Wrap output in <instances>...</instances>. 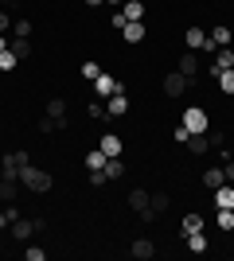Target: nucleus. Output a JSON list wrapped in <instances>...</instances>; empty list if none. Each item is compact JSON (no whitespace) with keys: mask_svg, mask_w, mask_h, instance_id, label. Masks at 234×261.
<instances>
[{"mask_svg":"<svg viewBox=\"0 0 234 261\" xmlns=\"http://www.w3.org/2000/svg\"><path fill=\"white\" fill-rule=\"evenodd\" d=\"M0 230H8V215L4 211H0Z\"/></svg>","mask_w":234,"mask_h":261,"instance_id":"4c0bfd02","label":"nucleus"},{"mask_svg":"<svg viewBox=\"0 0 234 261\" xmlns=\"http://www.w3.org/2000/svg\"><path fill=\"white\" fill-rule=\"evenodd\" d=\"M215 207H234V187H215Z\"/></svg>","mask_w":234,"mask_h":261,"instance_id":"412c9836","label":"nucleus"},{"mask_svg":"<svg viewBox=\"0 0 234 261\" xmlns=\"http://www.w3.org/2000/svg\"><path fill=\"white\" fill-rule=\"evenodd\" d=\"M179 74L188 78L191 86H199V82H203V78H199V55H195V51H184V55H179Z\"/></svg>","mask_w":234,"mask_h":261,"instance_id":"20e7f679","label":"nucleus"},{"mask_svg":"<svg viewBox=\"0 0 234 261\" xmlns=\"http://www.w3.org/2000/svg\"><path fill=\"white\" fill-rule=\"evenodd\" d=\"M4 47H8V35H0V51H4Z\"/></svg>","mask_w":234,"mask_h":261,"instance_id":"58836bf2","label":"nucleus"},{"mask_svg":"<svg viewBox=\"0 0 234 261\" xmlns=\"http://www.w3.org/2000/svg\"><path fill=\"white\" fill-rule=\"evenodd\" d=\"M86 113H90L94 121H101V117H106V106H101V101H90V109H86Z\"/></svg>","mask_w":234,"mask_h":261,"instance_id":"473e14b6","label":"nucleus"},{"mask_svg":"<svg viewBox=\"0 0 234 261\" xmlns=\"http://www.w3.org/2000/svg\"><path fill=\"white\" fill-rule=\"evenodd\" d=\"M98 74H101V66H98V63H82V78H86V82H94Z\"/></svg>","mask_w":234,"mask_h":261,"instance_id":"c756f323","label":"nucleus"},{"mask_svg":"<svg viewBox=\"0 0 234 261\" xmlns=\"http://www.w3.org/2000/svg\"><path fill=\"white\" fill-rule=\"evenodd\" d=\"M188 250H191V253H207V238H203V230L188 234Z\"/></svg>","mask_w":234,"mask_h":261,"instance_id":"5701e85b","label":"nucleus"},{"mask_svg":"<svg viewBox=\"0 0 234 261\" xmlns=\"http://www.w3.org/2000/svg\"><path fill=\"white\" fill-rule=\"evenodd\" d=\"M195 230H203V215H184V234H195Z\"/></svg>","mask_w":234,"mask_h":261,"instance_id":"bb28decb","label":"nucleus"},{"mask_svg":"<svg viewBox=\"0 0 234 261\" xmlns=\"http://www.w3.org/2000/svg\"><path fill=\"white\" fill-rule=\"evenodd\" d=\"M121 12H125V20H145V0H125Z\"/></svg>","mask_w":234,"mask_h":261,"instance_id":"6ab92c4d","label":"nucleus"},{"mask_svg":"<svg viewBox=\"0 0 234 261\" xmlns=\"http://www.w3.org/2000/svg\"><path fill=\"white\" fill-rule=\"evenodd\" d=\"M23 257H28V261H43L47 250H43V246H28V250H23Z\"/></svg>","mask_w":234,"mask_h":261,"instance_id":"7c9ffc66","label":"nucleus"},{"mask_svg":"<svg viewBox=\"0 0 234 261\" xmlns=\"http://www.w3.org/2000/svg\"><path fill=\"white\" fill-rule=\"evenodd\" d=\"M223 175H226V184H234V160H223Z\"/></svg>","mask_w":234,"mask_h":261,"instance_id":"c9c22d12","label":"nucleus"},{"mask_svg":"<svg viewBox=\"0 0 234 261\" xmlns=\"http://www.w3.org/2000/svg\"><path fill=\"white\" fill-rule=\"evenodd\" d=\"M8 234L16 242H28L35 234V222H32V218H12V222H8Z\"/></svg>","mask_w":234,"mask_h":261,"instance_id":"0eeeda50","label":"nucleus"},{"mask_svg":"<svg viewBox=\"0 0 234 261\" xmlns=\"http://www.w3.org/2000/svg\"><path fill=\"white\" fill-rule=\"evenodd\" d=\"M20 184L28 187V191H35V195H47V191L55 187V179H51V172H43V168L23 164V168H20Z\"/></svg>","mask_w":234,"mask_h":261,"instance_id":"f257e3e1","label":"nucleus"},{"mask_svg":"<svg viewBox=\"0 0 234 261\" xmlns=\"http://www.w3.org/2000/svg\"><path fill=\"white\" fill-rule=\"evenodd\" d=\"M86 168L90 172H101V168H106V152H101V148H90L86 152Z\"/></svg>","mask_w":234,"mask_h":261,"instance_id":"4be33fe9","label":"nucleus"},{"mask_svg":"<svg viewBox=\"0 0 234 261\" xmlns=\"http://www.w3.org/2000/svg\"><path fill=\"white\" fill-rule=\"evenodd\" d=\"M101 172H106V179H121V175H125L121 156H106V168H101Z\"/></svg>","mask_w":234,"mask_h":261,"instance_id":"a211bd4d","label":"nucleus"},{"mask_svg":"<svg viewBox=\"0 0 234 261\" xmlns=\"http://www.w3.org/2000/svg\"><path fill=\"white\" fill-rule=\"evenodd\" d=\"M226 184V175H223V168H207V172H203V187H223Z\"/></svg>","mask_w":234,"mask_h":261,"instance_id":"aec40b11","label":"nucleus"},{"mask_svg":"<svg viewBox=\"0 0 234 261\" xmlns=\"http://www.w3.org/2000/svg\"><path fill=\"white\" fill-rule=\"evenodd\" d=\"M55 129H59V125H55V121H51V117L43 113V117H39V133H55Z\"/></svg>","mask_w":234,"mask_h":261,"instance_id":"f704fd0d","label":"nucleus"},{"mask_svg":"<svg viewBox=\"0 0 234 261\" xmlns=\"http://www.w3.org/2000/svg\"><path fill=\"white\" fill-rule=\"evenodd\" d=\"M172 137H176V144H188L191 133H188V125H176V133H172Z\"/></svg>","mask_w":234,"mask_h":261,"instance_id":"72a5a7b5","label":"nucleus"},{"mask_svg":"<svg viewBox=\"0 0 234 261\" xmlns=\"http://www.w3.org/2000/svg\"><path fill=\"white\" fill-rule=\"evenodd\" d=\"M86 4H90V8H98V4H106V0H86Z\"/></svg>","mask_w":234,"mask_h":261,"instance_id":"ea45409f","label":"nucleus"},{"mask_svg":"<svg viewBox=\"0 0 234 261\" xmlns=\"http://www.w3.org/2000/svg\"><path fill=\"white\" fill-rule=\"evenodd\" d=\"M148 199H152V195H148L145 187H133V191H129V199H125V203H129V207H133L137 215H141V211H148Z\"/></svg>","mask_w":234,"mask_h":261,"instance_id":"2eb2a0df","label":"nucleus"},{"mask_svg":"<svg viewBox=\"0 0 234 261\" xmlns=\"http://www.w3.org/2000/svg\"><path fill=\"white\" fill-rule=\"evenodd\" d=\"M98 148H101L106 156H121V148H125V144H121V137H117V133H106V137L98 141Z\"/></svg>","mask_w":234,"mask_h":261,"instance_id":"ddd939ff","label":"nucleus"},{"mask_svg":"<svg viewBox=\"0 0 234 261\" xmlns=\"http://www.w3.org/2000/svg\"><path fill=\"white\" fill-rule=\"evenodd\" d=\"M230 106H234V94H230Z\"/></svg>","mask_w":234,"mask_h":261,"instance_id":"37998d69","label":"nucleus"},{"mask_svg":"<svg viewBox=\"0 0 234 261\" xmlns=\"http://www.w3.org/2000/svg\"><path fill=\"white\" fill-rule=\"evenodd\" d=\"M160 90H164V98H184V94L191 90V82H188L184 74H179V70H172V74H164Z\"/></svg>","mask_w":234,"mask_h":261,"instance_id":"7ed1b4c3","label":"nucleus"},{"mask_svg":"<svg viewBox=\"0 0 234 261\" xmlns=\"http://www.w3.org/2000/svg\"><path fill=\"white\" fill-rule=\"evenodd\" d=\"M8 51L16 55L20 63H28V59H32V43H28V39H20V35H12V39H8Z\"/></svg>","mask_w":234,"mask_h":261,"instance_id":"4468645a","label":"nucleus"},{"mask_svg":"<svg viewBox=\"0 0 234 261\" xmlns=\"http://www.w3.org/2000/svg\"><path fill=\"white\" fill-rule=\"evenodd\" d=\"M110 23H113V32H125V23H129V20H125L121 8H113V20H110Z\"/></svg>","mask_w":234,"mask_h":261,"instance_id":"2f4dec72","label":"nucleus"},{"mask_svg":"<svg viewBox=\"0 0 234 261\" xmlns=\"http://www.w3.org/2000/svg\"><path fill=\"white\" fill-rule=\"evenodd\" d=\"M125 113H129V98H125V94L106 98V117H125Z\"/></svg>","mask_w":234,"mask_h":261,"instance_id":"1a4fd4ad","label":"nucleus"},{"mask_svg":"<svg viewBox=\"0 0 234 261\" xmlns=\"http://www.w3.org/2000/svg\"><path fill=\"white\" fill-rule=\"evenodd\" d=\"M0 8H4V4H0Z\"/></svg>","mask_w":234,"mask_h":261,"instance_id":"c03bdc74","label":"nucleus"},{"mask_svg":"<svg viewBox=\"0 0 234 261\" xmlns=\"http://www.w3.org/2000/svg\"><path fill=\"white\" fill-rule=\"evenodd\" d=\"M20 179H12V175H4V179H0V199H4V203H16V195H20Z\"/></svg>","mask_w":234,"mask_h":261,"instance_id":"f8f14e48","label":"nucleus"},{"mask_svg":"<svg viewBox=\"0 0 234 261\" xmlns=\"http://www.w3.org/2000/svg\"><path fill=\"white\" fill-rule=\"evenodd\" d=\"M94 94H98V98H113V94H125V86H121L113 74H106V70H101V74L94 78Z\"/></svg>","mask_w":234,"mask_h":261,"instance_id":"39448f33","label":"nucleus"},{"mask_svg":"<svg viewBox=\"0 0 234 261\" xmlns=\"http://www.w3.org/2000/svg\"><path fill=\"white\" fill-rule=\"evenodd\" d=\"M230 39H234V32L226 28V23H219V28H211V35H207V47H203V51H219V47H230Z\"/></svg>","mask_w":234,"mask_h":261,"instance_id":"423d86ee","label":"nucleus"},{"mask_svg":"<svg viewBox=\"0 0 234 261\" xmlns=\"http://www.w3.org/2000/svg\"><path fill=\"white\" fill-rule=\"evenodd\" d=\"M47 117H51L59 129H63V125H67V98H59V94H55V98L47 101Z\"/></svg>","mask_w":234,"mask_h":261,"instance_id":"6e6552de","label":"nucleus"},{"mask_svg":"<svg viewBox=\"0 0 234 261\" xmlns=\"http://www.w3.org/2000/svg\"><path fill=\"white\" fill-rule=\"evenodd\" d=\"M148 207H152V211H156V215H164V211H168V207H172V199H168V195H164V191H156V195H152V199H148Z\"/></svg>","mask_w":234,"mask_h":261,"instance_id":"393cba45","label":"nucleus"},{"mask_svg":"<svg viewBox=\"0 0 234 261\" xmlns=\"http://www.w3.org/2000/svg\"><path fill=\"white\" fill-rule=\"evenodd\" d=\"M184 43H188V51H203V47H207V32H203V28H188V32H184Z\"/></svg>","mask_w":234,"mask_h":261,"instance_id":"9b49d317","label":"nucleus"},{"mask_svg":"<svg viewBox=\"0 0 234 261\" xmlns=\"http://www.w3.org/2000/svg\"><path fill=\"white\" fill-rule=\"evenodd\" d=\"M106 4H113V8H121V4H125V0H106Z\"/></svg>","mask_w":234,"mask_h":261,"instance_id":"a19ab883","label":"nucleus"},{"mask_svg":"<svg viewBox=\"0 0 234 261\" xmlns=\"http://www.w3.org/2000/svg\"><path fill=\"white\" fill-rule=\"evenodd\" d=\"M215 82H219V90H223V94H234V66H230V70H223Z\"/></svg>","mask_w":234,"mask_h":261,"instance_id":"cd10ccee","label":"nucleus"},{"mask_svg":"<svg viewBox=\"0 0 234 261\" xmlns=\"http://www.w3.org/2000/svg\"><path fill=\"white\" fill-rule=\"evenodd\" d=\"M215 222H219L223 234H230L234 230V207H215Z\"/></svg>","mask_w":234,"mask_h":261,"instance_id":"f3484780","label":"nucleus"},{"mask_svg":"<svg viewBox=\"0 0 234 261\" xmlns=\"http://www.w3.org/2000/svg\"><path fill=\"white\" fill-rule=\"evenodd\" d=\"M12 35H20V39H28V35H32V20H23V16H16V20H12Z\"/></svg>","mask_w":234,"mask_h":261,"instance_id":"a878e982","label":"nucleus"},{"mask_svg":"<svg viewBox=\"0 0 234 261\" xmlns=\"http://www.w3.org/2000/svg\"><path fill=\"white\" fill-rule=\"evenodd\" d=\"M0 4H16V0H0Z\"/></svg>","mask_w":234,"mask_h":261,"instance_id":"79ce46f5","label":"nucleus"},{"mask_svg":"<svg viewBox=\"0 0 234 261\" xmlns=\"http://www.w3.org/2000/svg\"><path fill=\"white\" fill-rule=\"evenodd\" d=\"M16 66H20V59L4 47V51H0V74H8V70H16Z\"/></svg>","mask_w":234,"mask_h":261,"instance_id":"b1692460","label":"nucleus"},{"mask_svg":"<svg viewBox=\"0 0 234 261\" xmlns=\"http://www.w3.org/2000/svg\"><path fill=\"white\" fill-rule=\"evenodd\" d=\"M0 32H12V16L4 8H0Z\"/></svg>","mask_w":234,"mask_h":261,"instance_id":"e433bc0d","label":"nucleus"},{"mask_svg":"<svg viewBox=\"0 0 234 261\" xmlns=\"http://www.w3.org/2000/svg\"><path fill=\"white\" fill-rule=\"evenodd\" d=\"M121 35H125V43H141V39L148 35V28H145V20H129Z\"/></svg>","mask_w":234,"mask_h":261,"instance_id":"9d476101","label":"nucleus"},{"mask_svg":"<svg viewBox=\"0 0 234 261\" xmlns=\"http://www.w3.org/2000/svg\"><path fill=\"white\" fill-rule=\"evenodd\" d=\"M129 253H133L137 261H148V257H152V253H156V246H152V242H148V238H137L133 246H129Z\"/></svg>","mask_w":234,"mask_h":261,"instance_id":"dca6fc26","label":"nucleus"},{"mask_svg":"<svg viewBox=\"0 0 234 261\" xmlns=\"http://www.w3.org/2000/svg\"><path fill=\"white\" fill-rule=\"evenodd\" d=\"M207 141H211L215 148H223V144H226V133L223 129H207Z\"/></svg>","mask_w":234,"mask_h":261,"instance_id":"c85d7f7f","label":"nucleus"},{"mask_svg":"<svg viewBox=\"0 0 234 261\" xmlns=\"http://www.w3.org/2000/svg\"><path fill=\"white\" fill-rule=\"evenodd\" d=\"M179 125H188V133H207L211 129V113H207L203 106H188L184 117H179Z\"/></svg>","mask_w":234,"mask_h":261,"instance_id":"f03ea898","label":"nucleus"}]
</instances>
